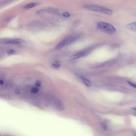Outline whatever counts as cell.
<instances>
[{
    "mask_svg": "<svg viewBox=\"0 0 136 136\" xmlns=\"http://www.w3.org/2000/svg\"><path fill=\"white\" fill-rule=\"evenodd\" d=\"M85 8L97 12L110 15L113 12L111 10L105 7L92 5H87L84 6Z\"/></svg>",
    "mask_w": 136,
    "mask_h": 136,
    "instance_id": "cell-1",
    "label": "cell"
},
{
    "mask_svg": "<svg viewBox=\"0 0 136 136\" xmlns=\"http://www.w3.org/2000/svg\"><path fill=\"white\" fill-rule=\"evenodd\" d=\"M97 26L99 30L109 34H113L116 31L115 28L109 23L100 22L97 23Z\"/></svg>",
    "mask_w": 136,
    "mask_h": 136,
    "instance_id": "cell-2",
    "label": "cell"
},
{
    "mask_svg": "<svg viewBox=\"0 0 136 136\" xmlns=\"http://www.w3.org/2000/svg\"><path fill=\"white\" fill-rule=\"evenodd\" d=\"M24 42L23 40L20 39H16L9 40L6 43L9 44L18 45Z\"/></svg>",
    "mask_w": 136,
    "mask_h": 136,
    "instance_id": "cell-3",
    "label": "cell"
},
{
    "mask_svg": "<svg viewBox=\"0 0 136 136\" xmlns=\"http://www.w3.org/2000/svg\"><path fill=\"white\" fill-rule=\"evenodd\" d=\"M126 27L128 29L134 32H136V22L131 23L128 24Z\"/></svg>",
    "mask_w": 136,
    "mask_h": 136,
    "instance_id": "cell-4",
    "label": "cell"
},
{
    "mask_svg": "<svg viewBox=\"0 0 136 136\" xmlns=\"http://www.w3.org/2000/svg\"><path fill=\"white\" fill-rule=\"evenodd\" d=\"M39 3L37 2L31 3L27 4L24 7V8L26 9H29L32 8L36 6H37Z\"/></svg>",
    "mask_w": 136,
    "mask_h": 136,
    "instance_id": "cell-5",
    "label": "cell"
},
{
    "mask_svg": "<svg viewBox=\"0 0 136 136\" xmlns=\"http://www.w3.org/2000/svg\"><path fill=\"white\" fill-rule=\"evenodd\" d=\"M85 54V52H81L76 54L71 57V59L74 60L80 58Z\"/></svg>",
    "mask_w": 136,
    "mask_h": 136,
    "instance_id": "cell-6",
    "label": "cell"
},
{
    "mask_svg": "<svg viewBox=\"0 0 136 136\" xmlns=\"http://www.w3.org/2000/svg\"><path fill=\"white\" fill-rule=\"evenodd\" d=\"M66 40H64L60 42L55 47V49L58 50L60 49L63 47L64 46L66 43Z\"/></svg>",
    "mask_w": 136,
    "mask_h": 136,
    "instance_id": "cell-7",
    "label": "cell"
},
{
    "mask_svg": "<svg viewBox=\"0 0 136 136\" xmlns=\"http://www.w3.org/2000/svg\"><path fill=\"white\" fill-rule=\"evenodd\" d=\"M82 79L84 83L87 86L89 87H90L91 86V84L90 81L87 79L86 78L82 77Z\"/></svg>",
    "mask_w": 136,
    "mask_h": 136,
    "instance_id": "cell-8",
    "label": "cell"
},
{
    "mask_svg": "<svg viewBox=\"0 0 136 136\" xmlns=\"http://www.w3.org/2000/svg\"><path fill=\"white\" fill-rule=\"evenodd\" d=\"M39 91L38 88L36 87H33L31 88L30 92L31 93L35 94L37 93Z\"/></svg>",
    "mask_w": 136,
    "mask_h": 136,
    "instance_id": "cell-9",
    "label": "cell"
},
{
    "mask_svg": "<svg viewBox=\"0 0 136 136\" xmlns=\"http://www.w3.org/2000/svg\"><path fill=\"white\" fill-rule=\"evenodd\" d=\"M60 66V65L59 63L57 62L54 63L52 64V67L55 68H59Z\"/></svg>",
    "mask_w": 136,
    "mask_h": 136,
    "instance_id": "cell-10",
    "label": "cell"
},
{
    "mask_svg": "<svg viewBox=\"0 0 136 136\" xmlns=\"http://www.w3.org/2000/svg\"><path fill=\"white\" fill-rule=\"evenodd\" d=\"M7 54L10 55L15 54H16V52L13 50L11 49L8 51Z\"/></svg>",
    "mask_w": 136,
    "mask_h": 136,
    "instance_id": "cell-11",
    "label": "cell"
},
{
    "mask_svg": "<svg viewBox=\"0 0 136 136\" xmlns=\"http://www.w3.org/2000/svg\"><path fill=\"white\" fill-rule=\"evenodd\" d=\"M14 17L13 16H11L8 17L6 18L5 20V22H7L10 21V20L13 19Z\"/></svg>",
    "mask_w": 136,
    "mask_h": 136,
    "instance_id": "cell-12",
    "label": "cell"
},
{
    "mask_svg": "<svg viewBox=\"0 0 136 136\" xmlns=\"http://www.w3.org/2000/svg\"><path fill=\"white\" fill-rule=\"evenodd\" d=\"M63 15L64 17L66 18H69L70 17V14L66 12L64 13L63 14Z\"/></svg>",
    "mask_w": 136,
    "mask_h": 136,
    "instance_id": "cell-13",
    "label": "cell"
},
{
    "mask_svg": "<svg viewBox=\"0 0 136 136\" xmlns=\"http://www.w3.org/2000/svg\"><path fill=\"white\" fill-rule=\"evenodd\" d=\"M127 82L131 86H132L136 89V84L130 81H128Z\"/></svg>",
    "mask_w": 136,
    "mask_h": 136,
    "instance_id": "cell-14",
    "label": "cell"
},
{
    "mask_svg": "<svg viewBox=\"0 0 136 136\" xmlns=\"http://www.w3.org/2000/svg\"><path fill=\"white\" fill-rule=\"evenodd\" d=\"M35 85L36 86L38 87H40L41 86V84L40 82L39 81H37L36 82Z\"/></svg>",
    "mask_w": 136,
    "mask_h": 136,
    "instance_id": "cell-15",
    "label": "cell"
},
{
    "mask_svg": "<svg viewBox=\"0 0 136 136\" xmlns=\"http://www.w3.org/2000/svg\"><path fill=\"white\" fill-rule=\"evenodd\" d=\"M133 110L135 111L136 112V108H133ZM136 115V114H135Z\"/></svg>",
    "mask_w": 136,
    "mask_h": 136,
    "instance_id": "cell-16",
    "label": "cell"
}]
</instances>
